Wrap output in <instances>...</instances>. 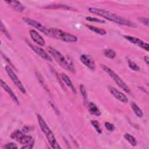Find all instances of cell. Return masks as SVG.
I'll return each mask as SVG.
<instances>
[{"mask_svg":"<svg viewBox=\"0 0 149 149\" xmlns=\"http://www.w3.org/2000/svg\"><path fill=\"white\" fill-rule=\"evenodd\" d=\"M3 147L6 149H16L18 148L17 146L15 143L12 142L6 144Z\"/></svg>","mask_w":149,"mask_h":149,"instance_id":"29","label":"cell"},{"mask_svg":"<svg viewBox=\"0 0 149 149\" xmlns=\"http://www.w3.org/2000/svg\"><path fill=\"white\" fill-rule=\"evenodd\" d=\"M104 126L105 127V128L109 132H113L115 130V126H114L113 124L112 123H111L109 122H105V124H104Z\"/></svg>","mask_w":149,"mask_h":149,"instance_id":"28","label":"cell"},{"mask_svg":"<svg viewBox=\"0 0 149 149\" xmlns=\"http://www.w3.org/2000/svg\"><path fill=\"white\" fill-rule=\"evenodd\" d=\"M108 88L109 91H110V93H111V94L113 95V96L116 99H117L118 100H119L120 102H123V103L127 102L128 98H127L126 95H125L123 93H121L120 91L118 90L116 88H115V87H113L111 86H108Z\"/></svg>","mask_w":149,"mask_h":149,"instance_id":"12","label":"cell"},{"mask_svg":"<svg viewBox=\"0 0 149 149\" xmlns=\"http://www.w3.org/2000/svg\"><path fill=\"white\" fill-rule=\"evenodd\" d=\"M5 3L9 5L15 10L18 12H22L24 9V6L20 2L17 1H5Z\"/></svg>","mask_w":149,"mask_h":149,"instance_id":"16","label":"cell"},{"mask_svg":"<svg viewBox=\"0 0 149 149\" xmlns=\"http://www.w3.org/2000/svg\"><path fill=\"white\" fill-rule=\"evenodd\" d=\"M43 9H64V10H74L75 9L73 8L68 6L67 5L65 4H61V3H56V4H51L48 5H46L45 6L42 7Z\"/></svg>","mask_w":149,"mask_h":149,"instance_id":"15","label":"cell"},{"mask_svg":"<svg viewBox=\"0 0 149 149\" xmlns=\"http://www.w3.org/2000/svg\"><path fill=\"white\" fill-rule=\"evenodd\" d=\"M1 31L3 33V34L9 39V40H11V36L9 34V33L8 32V31L6 30V29L5 28V26L3 25V23L1 22Z\"/></svg>","mask_w":149,"mask_h":149,"instance_id":"26","label":"cell"},{"mask_svg":"<svg viewBox=\"0 0 149 149\" xmlns=\"http://www.w3.org/2000/svg\"><path fill=\"white\" fill-rule=\"evenodd\" d=\"M23 20L24 22H26L27 24H28L29 25H30V26L35 27L36 29L44 33L45 35L50 37L49 29H47L39 22H38L36 20L32 19L31 18H29V17H23Z\"/></svg>","mask_w":149,"mask_h":149,"instance_id":"7","label":"cell"},{"mask_svg":"<svg viewBox=\"0 0 149 149\" xmlns=\"http://www.w3.org/2000/svg\"><path fill=\"white\" fill-rule=\"evenodd\" d=\"M125 139L132 146H136L137 144V141L132 135L129 134V133H125L123 135Z\"/></svg>","mask_w":149,"mask_h":149,"instance_id":"21","label":"cell"},{"mask_svg":"<svg viewBox=\"0 0 149 149\" xmlns=\"http://www.w3.org/2000/svg\"><path fill=\"white\" fill-rule=\"evenodd\" d=\"M104 55L105 57L109 59H113L116 56L115 52L111 49H106L104 51Z\"/></svg>","mask_w":149,"mask_h":149,"instance_id":"22","label":"cell"},{"mask_svg":"<svg viewBox=\"0 0 149 149\" xmlns=\"http://www.w3.org/2000/svg\"><path fill=\"white\" fill-rule=\"evenodd\" d=\"M51 104V106L52 107V108H53V109L55 111V113L56 114V115H59V110L56 108V107L54 105V104H53L52 103H50Z\"/></svg>","mask_w":149,"mask_h":149,"instance_id":"32","label":"cell"},{"mask_svg":"<svg viewBox=\"0 0 149 149\" xmlns=\"http://www.w3.org/2000/svg\"><path fill=\"white\" fill-rule=\"evenodd\" d=\"M91 124L95 128L97 132H98V133H102V130L101 129L100 125L99 122L97 120H91Z\"/></svg>","mask_w":149,"mask_h":149,"instance_id":"24","label":"cell"},{"mask_svg":"<svg viewBox=\"0 0 149 149\" xmlns=\"http://www.w3.org/2000/svg\"><path fill=\"white\" fill-rule=\"evenodd\" d=\"M143 58H144V61L146 62V64H147V65H148V61H149V59H148V56H144L143 57Z\"/></svg>","mask_w":149,"mask_h":149,"instance_id":"34","label":"cell"},{"mask_svg":"<svg viewBox=\"0 0 149 149\" xmlns=\"http://www.w3.org/2000/svg\"><path fill=\"white\" fill-rule=\"evenodd\" d=\"M88 11L93 14L100 16L103 18H105L109 21L115 22L120 25L127 26L129 27H136V25L134 24L133 22L127 19H125L119 15H118L116 13L111 12L109 10H107L103 9L96 8H89Z\"/></svg>","mask_w":149,"mask_h":149,"instance_id":"1","label":"cell"},{"mask_svg":"<svg viewBox=\"0 0 149 149\" xmlns=\"http://www.w3.org/2000/svg\"><path fill=\"white\" fill-rule=\"evenodd\" d=\"M36 75L37 76V77L38 79V80L40 81V83H41V84H42L43 87H45V84H44V81L41 76V75L38 72H36Z\"/></svg>","mask_w":149,"mask_h":149,"instance_id":"31","label":"cell"},{"mask_svg":"<svg viewBox=\"0 0 149 149\" xmlns=\"http://www.w3.org/2000/svg\"><path fill=\"white\" fill-rule=\"evenodd\" d=\"M10 137L22 144H34V140L32 137L25 135L21 130H16L10 134Z\"/></svg>","mask_w":149,"mask_h":149,"instance_id":"6","label":"cell"},{"mask_svg":"<svg viewBox=\"0 0 149 149\" xmlns=\"http://www.w3.org/2000/svg\"><path fill=\"white\" fill-rule=\"evenodd\" d=\"M60 76L61 77L62 80L65 83V84L66 86H68L69 87H70V88L72 90L73 93H74V94H76L77 93V91H76L74 86H73L71 80L69 77V76L67 74H66L65 73H61L60 74Z\"/></svg>","mask_w":149,"mask_h":149,"instance_id":"18","label":"cell"},{"mask_svg":"<svg viewBox=\"0 0 149 149\" xmlns=\"http://www.w3.org/2000/svg\"><path fill=\"white\" fill-rule=\"evenodd\" d=\"M30 36L34 42L40 46H44L45 44L44 39L34 30H30L29 31Z\"/></svg>","mask_w":149,"mask_h":149,"instance_id":"13","label":"cell"},{"mask_svg":"<svg viewBox=\"0 0 149 149\" xmlns=\"http://www.w3.org/2000/svg\"><path fill=\"white\" fill-rule=\"evenodd\" d=\"M86 20L89 22H97L99 23H105V20L101 19H98L97 17H93L91 16H87L86 17Z\"/></svg>","mask_w":149,"mask_h":149,"instance_id":"25","label":"cell"},{"mask_svg":"<svg viewBox=\"0 0 149 149\" xmlns=\"http://www.w3.org/2000/svg\"><path fill=\"white\" fill-rule=\"evenodd\" d=\"M87 107L88 108L89 112L93 115L100 116L101 115V112L98 108L96 106L95 104L92 102H87Z\"/></svg>","mask_w":149,"mask_h":149,"instance_id":"17","label":"cell"},{"mask_svg":"<svg viewBox=\"0 0 149 149\" xmlns=\"http://www.w3.org/2000/svg\"><path fill=\"white\" fill-rule=\"evenodd\" d=\"M86 26L88 29H90V30H91L92 31H93V32H94L97 34H100V35H105V34H107V31L104 29L98 28V27H97L95 26H92V25H89V24H86Z\"/></svg>","mask_w":149,"mask_h":149,"instance_id":"19","label":"cell"},{"mask_svg":"<svg viewBox=\"0 0 149 149\" xmlns=\"http://www.w3.org/2000/svg\"><path fill=\"white\" fill-rule=\"evenodd\" d=\"M80 61L86 67L92 70H94L95 69V63L92 57L87 54H82L80 56Z\"/></svg>","mask_w":149,"mask_h":149,"instance_id":"11","label":"cell"},{"mask_svg":"<svg viewBox=\"0 0 149 149\" xmlns=\"http://www.w3.org/2000/svg\"><path fill=\"white\" fill-rule=\"evenodd\" d=\"M101 66L102 68V69L105 72H107L109 75V76L115 81V82L120 88H121L122 90H123L125 92L127 93H129L130 92V90L128 86L114 71H113L111 68H109L105 65H101Z\"/></svg>","mask_w":149,"mask_h":149,"instance_id":"5","label":"cell"},{"mask_svg":"<svg viewBox=\"0 0 149 149\" xmlns=\"http://www.w3.org/2000/svg\"><path fill=\"white\" fill-rule=\"evenodd\" d=\"M26 41L27 44L29 45V46L32 49V50L35 53H36L37 55H38L40 57L42 58L43 59H45L47 61L52 62V59H51V56L47 53V52L44 49H42V48H41L40 47H38L36 45L33 44L29 41L26 40Z\"/></svg>","mask_w":149,"mask_h":149,"instance_id":"9","label":"cell"},{"mask_svg":"<svg viewBox=\"0 0 149 149\" xmlns=\"http://www.w3.org/2000/svg\"><path fill=\"white\" fill-rule=\"evenodd\" d=\"M123 37L125 39H126L129 42L137 45L138 47L143 48V49L146 50V51H149V45H148V44L147 43L144 42L141 39H140L137 37H135L130 36H124Z\"/></svg>","mask_w":149,"mask_h":149,"instance_id":"10","label":"cell"},{"mask_svg":"<svg viewBox=\"0 0 149 149\" xmlns=\"http://www.w3.org/2000/svg\"><path fill=\"white\" fill-rule=\"evenodd\" d=\"M127 63H128V66L133 71H139L140 70V67L134 62L128 59L127 60Z\"/></svg>","mask_w":149,"mask_h":149,"instance_id":"23","label":"cell"},{"mask_svg":"<svg viewBox=\"0 0 149 149\" xmlns=\"http://www.w3.org/2000/svg\"><path fill=\"white\" fill-rule=\"evenodd\" d=\"M47 51L55 59V60H56L59 65L63 68L66 69L67 70L70 71L72 73L75 72L72 62L71 61H68L61 52L51 47H48Z\"/></svg>","mask_w":149,"mask_h":149,"instance_id":"3","label":"cell"},{"mask_svg":"<svg viewBox=\"0 0 149 149\" xmlns=\"http://www.w3.org/2000/svg\"><path fill=\"white\" fill-rule=\"evenodd\" d=\"M139 21L143 23V24L146 25L147 27H148V19L147 17H140L139 18Z\"/></svg>","mask_w":149,"mask_h":149,"instance_id":"30","label":"cell"},{"mask_svg":"<svg viewBox=\"0 0 149 149\" xmlns=\"http://www.w3.org/2000/svg\"><path fill=\"white\" fill-rule=\"evenodd\" d=\"M1 87L3 88V90H5L8 93V94L10 95V97H11L12 100L17 104H19V101L18 100L16 95L13 93V91L12 90L10 87L5 81H3L2 79H1Z\"/></svg>","mask_w":149,"mask_h":149,"instance_id":"14","label":"cell"},{"mask_svg":"<svg viewBox=\"0 0 149 149\" xmlns=\"http://www.w3.org/2000/svg\"><path fill=\"white\" fill-rule=\"evenodd\" d=\"M5 70L6 73H8L9 77L10 78L11 80L13 81V83L15 84V86L19 88V90L23 93L25 94L26 93V90L23 85L21 81L19 80L18 77L16 76V74L15 73V72L13 71L12 68L9 66H5Z\"/></svg>","mask_w":149,"mask_h":149,"instance_id":"8","label":"cell"},{"mask_svg":"<svg viewBox=\"0 0 149 149\" xmlns=\"http://www.w3.org/2000/svg\"><path fill=\"white\" fill-rule=\"evenodd\" d=\"M33 147V144H26L22 147V148H26V149H30Z\"/></svg>","mask_w":149,"mask_h":149,"instance_id":"33","label":"cell"},{"mask_svg":"<svg viewBox=\"0 0 149 149\" xmlns=\"http://www.w3.org/2000/svg\"><path fill=\"white\" fill-rule=\"evenodd\" d=\"M131 107L134 113L137 116H138L139 118H142L143 116V112L142 110L135 102H132L131 103Z\"/></svg>","mask_w":149,"mask_h":149,"instance_id":"20","label":"cell"},{"mask_svg":"<svg viewBox=\"0 0 149 149\" xmlns=\"http://www.w3.org/2000/svg\"><path fill=\"white\" fill-rule=\"evenodd\" d=\"M139 88H140V89H142V88H143V87H139ZM143 91H144V92H146V93H147V91H146L145 90V89H143Z\"/></svg>","mask_w":149,"mask_h":149,"instance_id":"35","label":"cell"},{"mask_svg":"<svg viewBox=\"0 0 149 149\" xmlns=\"http://www.w3.org/2000/svg\"><path fill=\"white\" fill-rule=\"evenodd\" d=\"M37 118L40 125V127L42 130V132L44 133L45 136H46L49 144L51 146L54 148V149H57V148H61V146H59V144L58 143L57 141L56 140V139L51 131V130L49 129L42 117L40 115L37 114Z\"/></svg>","mask_w":149,"mask_h":149,"instance_id":"2","label":"cell"},{"mask_svg":"<svg viewBox=\"0 0 149 149\" xmlns=\"http://www.w3.org/2000/svg\"><path fill=\"white\" fill-rule=\"evenodd\" d=\"M80 93H81L82 97H83L84 100H85V101H86L87 99V93L85 87L84 86V85L80 84Z\"/></svg>","mask_w":149,"mask_h":149,"instance_id":"27","label":"cell"},{"mask_svg":"<svg viewBox=\"0 0 149 149\" xmlns=\"http://www.w3.org/2000/svg\"><path fill=\"white\" fill-rule=\"evenodd\" d=\"M50 37L56 38L66 42H75L77 41V37L56 28H49Z\"/></svg>","mask_w":149,"mask_h":149,"instance_id":"4","label":"cell"}]
</instances>
